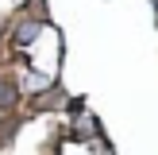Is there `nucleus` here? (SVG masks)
I'll return each instance as SVG.
<instances>
[{
	"mask_svg": "<svg viewBox=\"0 0 158 155\" xmlns=\"http://www.w3.org/2000/svg\"><path fill=\"white\" fill-rule=\"evenodd\" d=\"M12 101H15V89L8 82H0V105H12Z\"/></svg>",
	"mask_w": 158,
	"mask_h": 155,
	"instance_id": "nucleus-1",
	"label": "nucleus"
}]
</instances>
